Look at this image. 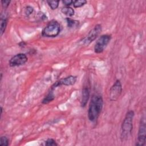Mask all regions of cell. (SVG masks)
I'll return each mask as SVG.
<instances>
[{"label":"cell","instance_id":"7","mask_svg":"<svg viewBox=\"0 0 146 146\" xmlns=\"http://www.w3.org/2000/svg\"><path fill=\"white\" fill-rule=\"evenodd\" d=\"M102 30V25L100 24L96 25L88 33L87 35L84 38L83 42L85 45H88L93 42L100 34Z\"/></svg>","mask_w":146,"mask_h":146},{"label":"cell","instance_id":"3","mask_svg":"<svg viewBox=\"0 0 146 146\" xmlns=\"http://www.w3.org/2000/svg\"><path fill=\"white\" fill-rule=\"evenodd\" d=\"M60 31V23L56 20L50 21L43 28L42 34L43 36L54 38L59 35Z\"/></svg>","mask_w":146,"mask_h":146},{"label":"cell","instance_id":"22","mask_svg":"<svg viewBox=\"0 0 146 146\" xmlns=\"http://www.w3.org/2000/svg\"><path fill=\"white\" fill-rule=\"evenodd\" d=\"M18 45H19V46L21 47H25V46L26 45V43L24 41H22V42H21L20 43H19Z\"/></svg>","mask_w":146,"mask_h":146},{"label":"cell","instance_id":"5","mask_svg":"<svg viewBox=\"0 0 146 146\" xmlns=\"http://www.w3.org/2000/svg\"><path fill=\"white\" fill-rule=\"evenodd\" d=\"M146 139V125L144 117L141 118L139 130L137 133V141L136 143V145L143 146L145 144Z\"/></svg>","mask_w":146,"mask_h":146},{"label":"cell","instance_id":"1","mask_svg":"<svg viewBox=\"0 0 146 146\" xmlns=\"http://www.w3.org/2000/svg\"><path fill=\"white\" fill-rule=\"evenodd\" d=\"M103 107V99L101 95L94 94L92 96L88 110V118L90 121L95 122L98 120Z\"/></svg>","mask_w":146,"mask_h":146},{"label":"cell","instance_id":"16","mask_svg":"<svg viewBox=\"0 0 146 146\" xmlns=\"http://www.w3.org/2000/svg\"><path fill=\"white\" fill-rule=\"evenodd\" d=\"M47 3H48L51 10H54L58 7L59 1H47Z\"/></svg>","mask_w":146,"mask_h":146},{"label":"cell","instance_id":"13","mask_svg":"<svg viewBox=\"0 0 146 146\" xmlns=\"http://www.w3.org/2000/svg\"><path fill=\"white\" fill-rule=\"evenodd\" d=\"M61 11L63 14H64L68 17L73 16L75 13V11L73 9V8H72L70 6L63 7L61 9Z\"/></svg>","mask_w":146,"mask_h":146},{"label":"cell","instance_id":"12","mask_svg":"<svg viewBox=\"0 0 146 146\" xmlns=\"http://www.w3.org/2000/svg\"><path fill=\"white\" fill-rule=\"evenodd\" d=\"M7 25V17L3 14L1 15V35L5 33Z\"/></svg>","mask_w":146,"mask_h":146},{"label":"cell","instance_id":"6","mask_svg":"<svg viewBox=\"0 0 146 146\" xmlns=\"http://www.w3.org/2000/svg\"><path fill=\"white\" fill-rule=\"evenodd\" d=\"M122 85L120 80L117 79L110 90V99L111 101H116L120 96L122 92Z\"/></svg>","mask_w":146,"mask_h":146},{"label":"cell","instance_id":"23","mask_svg":"<svg viewBox=\"0 0 146 146\" xmlns=\"http://www.w3.org/2000/svg\"><path fill=\"white\" fill-rule=\"evenodd\" d=\"M2 110H3V108L2 107H1V115H2Z\"/></svg>","mask_w":146,"mask_h":146},{"label":"cell","instance_id":"18","mask_svg":"<svg viewBox=\"0 0 146 146\" xmlns=\"http://www.w3.org/2000/svg\"><path fill=\"white\" fill-rule=\"evenodd\" d=\"M45 145L47 146H56L58 145V144L56 143L54 139H48L45 142Z\"/></svg>","mask_w":146,"mask_h":146},{"label":"cell","instance_id":"8","mask_svg":"<svg viewBox=\"0 0 146 146\" xmlns=\"http://www.w3.org/2000/svg\"><path fill=\"white\" fill-rule=\"evenodd\" d=\"M28 60V58L25 54L19 53L13 57H11L9 60V66L10 67L20 66L25 64Z\"/></svg>","mask_w":146,"mask_h":146},{"label":"cell","instance_id":"20","mask_svg":"<svg viewBox=\"0 0 146 146\" xmlns=\"http://www.w3.org/2000/svg\"><path fill=\"white\" fill-rule=\"evenodd\" d=\"M10 2H11V1L10 0H2L1 1L2 6L5 9L7 8L9 6Z\"/></svg>","mask_w":146,"mask_h":146},{"label":"cell","instance_id":"15","mask_svg":"<svg viewBox=\"0 0 146 146\" xmlns=\"http://www.w3.org/2000/svg\"><path fill=\"white\" fill-rule=\"evenodd\" d=\"M87 3L86 0H75L73 1V6L75 8H78L83 6Z\"/></svg>","mask_w":146,"mask_h":146},{"label":"cell","instance_id":"19","mask_svg":"<svg viewBox=\"0 0 146 146\" xmlns=\"http://www.w3.org/2000/svg\"><path fill=\"white\" fill-rule=\"evenodd\" d=\"M34 11V8L30 6H27L26 7L25 10V14L26 16H29Z\"/></svg>","mask_w":146,"mask_h":146},{"label":"cell","instance_id":"17","mask_svg":"<svg viewBox=\"0 0 146 146\" xmlns=\"http://www.w3.org/2000/svg\"><path fill=\"white\" fill-rule=\"evenodd\" d=\"M9 139L6 136H2L0 139L1 146H7L9 145Z\"/></svg>","mask_w":146,"mask_h":146},{"label":"cell","instance_id":"14","mask_svg":"<svg viewBox=\"0 0 146 146\" xmlns=\"http://www.w3.org/2000/svg\"><path fill=\"white\" fill-rule=\"evenodd\" d=\"M66 22L67 24V26L69 28H73L76 27L79 24V22L76 20H74L72 19H71L70 18H66Z\"/></svg>","mask_w":146,"mask_h":146},{"label":"cell","instance_id":"2","mask_svg":"<svg viewBox=\"0 0 146 146\" xmlns=\"http://www.w3.org/2000/svg\"><path fill=\"white\" fill-rule=\"evenodd\" d=\"M134 116L135 112L132 110H129L126 113L121 126L120 137L121 141L127 140L131 135L133 129Z\"/></svg>","mask_w":146,"mask_h":146},{"label":"cell","instance_id":"9","mask_svg":"<svg viewBox=\"0 0 146 146\" xmlns=\"http://www.w3.org/2000/svg\"><path fill=\"white\" fill-rule=\"evenodd\" d=\"M76 80H77V77L74 75H70L66 78H62L53 84V85L51 86V90H54L57 87H59L60 86H68L74 85L76 83Z\"/></svg>","mask_w":146,"mask_h":146},{"label":"cell","instance_id":"10","mask_svg":"<svg viewBox=\"0 0 146 146\" xmlns=\"http://www.w3.org/2000/svg\"><path fill=\"white\" fill-rule=\"evenodd\" d=\"M90 92L88 87H84L82 91V98L80 101V106L82 107H86L89 98H90Z\"/></svg>","mask_w":146,"mask_h":146},{"label":"cell","instance_id":"4","mask_svg":"<svg viewBox=\"0 0 146 146\" xmlns=\"http://www.w3.org/2000/svg\"><path fill=\"white\" fill-rule=\"evenodd\" d=\"M111 39V35L109 34H103L101 35L96 41L94 46V51L95 53H102Z\"/></svg>","mask_w":146,"mask_h":146},{"label":"cell","instance_id":"21","mask_svg":"<svg viewBox=\"0 0 146 146\" xmlns=\"http://www.w3.org/2000/svg\"><path fill=\"white\" fill-rule=\"evenodd\" d=\"M62 2L64 5V6H70V5L73 3V1H71V0H63V1H62Z\"/></svg>","mask_w":146,"mask_h":146},{"label":"cell","instance_id":"11","mask_svg":"<svg viewBox=\"0 0 146 146\" xmlns=\"http://www.w3.org/2000/svg\"><path fill=\"white\" fill-rule=\"evenodd\" d=\"M54 99H55V95L54 94L53 90H50V91L48 92L47 95L45 96L44 98L43 99L42 103L44 104H46L52 102Z\"/></svg>","mask_w":146,"mask_h":146}]
</instances>
